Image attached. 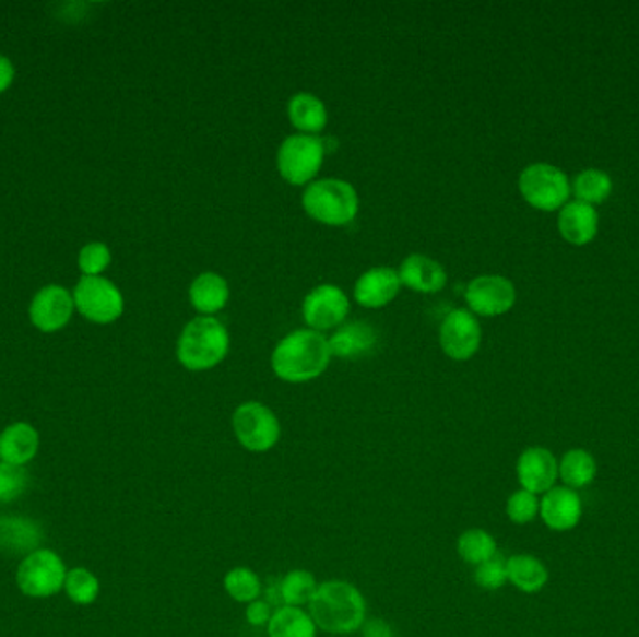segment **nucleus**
I'll use <instances>...</instances> for the list:
<instances>
[{"label":"nucleus","mask_w":639,"mask_h":637,"mask_svg":"<svg viewBox=\"0 0 639 637\" xmlns=\"http://www.w3.org/2000/svg\"><path fill=\"white\" fill-rule=\"evenodd\" d=\"M309 607L315 625L336 636L362 630L363 623L367 621V602L363 592L344 579L320 583Z\"/></svg>","instance_id":"obj_1"},{"label":"nucleus","mask_w":639,"mask_h":637,"mask_svg":"<svg viewBox=\"0 0 639 637\" xmlns=\"http://www.w3.org/2000/svg\"><path fill=\"white\" fill-rule=\"evenodd\" d=\"M330 344L318 331L297 329L279 342L272 355L273 373L288 384L315 380L330 365Z\"/></svg>","instance_id":"obj_2"},{"label":"nucleus","mask_w":639,"mask_h":637,"mask_svg":"<svg viewBox=\"0 0 639 637\" xmlns=\"http://www.w3.org/2000/svg\"><path fill=\"white\" fill-rule=\"evenodd\" d=\"M228 344V331L220 320L199 316L181 331L178 359L188 370H208L225 359Z\"/></svg>","instance_id":"obj_3"},{"label":"nucleus","mask_w":639,"mask_h":637,"mask_svg":"<svg viewBox=\"0 0 639 637\" xmlns=\"http://www.w3.org/2000/svg\"><path fill=\"white\" fill-rule=\"evenodd\" d=\"M305 212L312 220L320 221L323 225H348L357 215L359 199L354 187L343 180H318L310 184L304 193Z\"/></svg>","instance_id":"obj_4"},{"label":"nucleus","mask_w":639,"mask_h":637,"mask_svg":"<svg viewBox=\"0 0 639 637\" xmlns=\"http://www.w3.org/2000/svg\"><path fill=\"white\" fill-rule=\"evenodd\" d=\"M64 561L57 552L39 547L21 561L15 581L21 592L33 599H49L64 589Z\"/></svg>","instance_id":"obj_5"},{"label":"nucleus","mask_w":639,"mask_h":637,"mask_svg":"<svg viewBox=\"0 0 639 637\" xmlns=\"http://www.w3.org/2000/svg\"><path fill=\"white\" fill-rule=\"evenodd\" d=\"M233 428L239 445L251 452L272 451L281 438L277 415L260 402L238 405L233 415Z\"/></svg>","instance_id":"obj_6"},{"label":"nucleus","mask_w":639,"mask_h":637,"mask_svg":"<svg viewBox=\"0 0 639 637\" xmlns=\"http://www.w3.org/2000/svg\"><path fill=\"white\" fill-rule=\"evenodd\" d=\"M520 193L536 210L552 212L567 204L570 184L561 168L548 163H535L520 174Z\"/></svg>","instance_id":"obj_7"},{"label":"nucleus","mask_w":639,"mask_h":637,"mask_svg":"<svg viewBox=\"0 0 639 637\" xmlns=\"http://www.w3.org/2000/svg\"><path fill=\"white\" fill-rule=\"evenodd\" d=\"M323 142L312 135H292L281 144L277 155L279 170L292 186H305L322 167Z\"/></svg>","instance_id":"obj_8"},{"label":"nucleus","mask_w":639,"mask_h":637,"mask_svg":"<svg viewBox=\"0 0 639 637\" xmlns=\"http://www.w3.org/2000/svg\"><path fill=\"white\" fill-rule=\"evenodd\" d=\"M73 303L84 318L96 323L115 322L123 310L120 290L102 278L81 279L73 294Z\"/></svg>","instance_id":"obj_9"},{"label":"nucleus","mask_w":639,"mask_h":637,"mask_svg":"<svg viewBox=\"0 0 639 637\" xmlns=\"http://www.w3.org/2000/svg\"><path fill=\"white\" fill-rule=\"evenodd\" d=\"M481 326L477 318L465 309L451 310L439 329V342L451 359L468 361L481 346Z\"/></svg>","instance_id":"obj_10"},{"label":"nucleus","mask_w":639,"mask_h":637,"mask_svg":"<svg viewBox=\"0 0 639 637\" xmlns=\"http://www.w3.org/2000/svg\"><path fill=\"white\" fill-rule=\"evenodd\" d=\"M465 302L473 312L481 316L505 315L514 307L517 290L509 279L499 275H483L473 279L465 288Z\"/></svg>","instance_id":"obj_11"},{"label":"nucleus","mask_w":639,"mask_h":637,"mask_svg":"<svg viewBox=\"0 0 639 637\" xmlns=\"http://www.w3.org/2000/svg\"><path fill=\"white\" fill-rule=\"evenodd\" d=\"M350 302L343 290L333 284H320L304 302V320L312 329H331L348 315Z\"/></svg>","instance_id":"obj_12"},{"label":"nucleus","mask_w":639,"mask_h":637,"mask_svg":"<svg viewBox=\"0 0 639 637\" xmlns=\"http://www.w3.org/2000/svg\"><path fill=\"white\" fill-rule=\"evenodd\" d=\"M518 483L531 494H546L554 488L559 476L556 457L544 447H530L517 462Z\"/></svg>","instance_id":"obj_13"},{"label":"nucleus","mask_w":639,"mask_h":637,"mask_svg":"<svg viewBox=\"0 0 639 637\" xmlns=\"http://www.w3.org/2000/svg\"><path fill=\"white\" fill-rule=\"evenodd\" d=\"M73 312V297L62 286H47L39 290L31 305V318L36 328L52 333L70 322Z\"/></svg>","instance_id":"obj_14"},{"label":"nucleus","mask_w":639,"mask_h":637,"mask_svg":"<svg viewBox=\"0 0 639 637\" xmlns=\"http://www.w3.org/2000/svg\"><path fill=\"white\" fill-rule=\"evenodd\" d=\"M401 286V278L397 271L391 268H372L363 273L355 283L354 296L363 307L380 309L393 302Z\"/></svg>","instance_id":"obj_15"},{"label":"nucleus","mask_w":639,"mask_h":637,"mask_svg":"<svg viewBox=\"0 0 639 637\" xmlns=\"http://www.w3.org/2000/svg\"><path fill=\"white\" fill-rule=\"evenodd\" d=\"M44 533L36 521L23 516H0V554L31 555L39 550Z\"/></svg>","instance_id":"obj_16"},{"label":"nucleus","mask_w":639,"mask_h":637,"mask_svg":"<svg viewBox=\"0 0 639 637\" xmlns=\"http://www.w3.org/2000/svg\"><path fill=\"white\" fill-rule=\"evenodd\" d=\"M539 512L552 531L575 529L581 518L580 496L567 486L552 488L544 494Z\"/></svg>","instance_id":"obj_17"},{"label":"nucleus","mask_w":639,"mask_h":637,"mask_svg":"<svg viewBox=\"0 0 639 637\" xmlns=\"http://www.w3.org/2000/svg\"><path fill=\"white\" fill-rule=\"evenodd\" d=\"M39 434L28 423H13L0 434V460L23 468L38 455Z\"/></svg>","instance_id":"obj_18"},{"label":"nucleus","mask_w":639,"mask_h":637,"mask_svg":"<svg viewBox=\"0 0 639 637\" xmlns=\"http://www.w3.org/2000/svg\"><path fill=\"white\" fill-rule=\"evenodd\" d=\"M401 283L407 288L423 294H434L443 288L447 283V273L443 266L425 257V255H412L401 266Z\"/></svg>","instance_id":"obj_19"},{"label":"nucleus","mask_w":639,"mask_h":637,"mask_svg":"<svg viewBox=\"0 0 639 637\" xmlns=\"http://www.w3.org/2000/svg\"><path fill=\"white\" fill-rule=\"evenodd\" d=\"M559 232L568 244H591L599 232L596 210L589 204H583L580 200L565 204L559 213Z\"/></svg>","instance_id":"obj_20"},{"label":"nucleus","mask_w":639,"mask_h":637,"mask_svg":"<svg viewBox=\"0 0 639 637\" xmlns=\"http://www.w3.org/2000/svg\"><path fill=\"white\" fill-rule=\"evenodd\" d=\"M331 355L336 357H359L367 355L376 344V331L368 323L354 322L339 329L330 341Z\"/></svg>","instance_id":"obj_21"},{"label":"nucleus","mask_w":639,"mask_h":637,"mask_svg":"<svg viewBox=\"0 0 639 637\" xmlns=\"http://www.w3.org/2000/svg\"><path fill=\"white\" fill-rule=\"evenodd\" d=\"M230 290L225 279L217 273H202L194 279L189 290V297L194 309L204 315H213L225 307Z\"/></svg>","instance_id":"obj_22"},{"label":"nucleus","mask_w":639,"mask_h":637,"mask_svg":"<svg viewBox=\"0 0 639 637\" xmlns=\"http://www.w3.org/2000/svg\"><path fill=\"white\" fill-rule=\"evenodd\" d=\"M507 576L512 586L528 594L541 591L548 583V568L533 555H512L507 559Z\"/></svg>","instance_id":"obj_23"},{"label":"nucleus","mask_w":639,"mask_h":637,"mask_svg":"<svg viewBox=\"0 0 639 637\" xmlns=\"http://www.w3.org/2000/svg\"><path fill=\"white\" fill-rule=\"evenodd\" d=\"M317 630L309 613L294 605H281L268 623V637H317Z\"/></svg>","instance_id":"obj_24"},{"label":"nucleus","mask_w":639,"mask_h":637,"mask_svg":"<svg viewBox=\"0 0 639 637\" xmlns=\"http://www.w3.org/2000/svg\"><path fill=\"white\" fill-rule=\"evenodd\" d=\"M288 118L292 126L305 133H320L328 123V110L322 99L312 94H296L288 102Z\"/></svg>","instance_id":"obj_25"},{"label":"nucleus","mask_w":639,"mask_h":637,"mask_svg":"<svg viewBox=\"0 0 639 637\" xmlns=\"http://www.w3.org/2000/svg\"><path fill=\"white\" fill-rule=\"evenodd\" d=\"M559 476L567 488H585L596 476V462L593 455L583 449L568 451L559 463Z\"/></svg>","instance_id":"obj_26"},{"label":"nucleus","mask_w":639,"mask_h":637,"mask_svg":"<svg viewBox=\"0 0 639 637\" xmlns=\"http://www.w3.org/2000/svg\"><path fill=\"white\" fill-rule=\"evenodd\" d=\"M457 552L464 563L478 567L497 554L496 539L485 529H468L457 541Z\"/></svg>","instance_id":"obj_27"},{"label":"nucleus","mask_w":639,"mask_h":637,"mask_svg":"<svg viewBox=\"0 0 639 637\" xmlns=\"http://www.w3.org/2000/svg\"><path fill=\"white\" fill-rule=\"evenodd\" d=\"M318 591V581L315 574L304 568H296L284 576L281 581V599L284 605H294V607H301V605L310 604V600L315 599Z\"/></svg>","instance_id":"obj_28"},{"label":"nucleus","mask_w":639,"mask_h":637,"mask_svg":"<svg viewBox=\"0 0 639 637\" xmlns=\"http://www.w3.org/2000/svg\"><path fill=\"white\" fill-rule=\"evenodd\" d=\"M223 587H225L226 594L239 604H251L255 600H259L260 592H262L259 574L247 567H236L228 570L223 579Z\"/></svg>","instance_id":"obj_29"},{"label":"nucleus","mask_w":639,"mask_h":637,"mask_svg":"<svg viewBox=\"0 0 639 637\" xmlns=\"http://www.w3.org/2000/svg\"><path fill=\"white\" fill-rule=\"evenodd\" d=\"M612 180L606 173L596 170V168H588L583 173L578 174L575 180V194L576 199L594 207V204H602L604 200H607L610 193H612Z\"/></svg>","instance_id":"obj_30"},{"label":"nucleus","mask_w":639,"mask_h":637,"mask_svg":"<svg viewBox=\"0 0 639 637\" xmlns=\"http://www.w3.org/2000/svg\"><path fill=\"white\" fill-rule=\"evenodd\" d=\"M64 591L73 604H94L99 597V579L88 568H73L66 574Z\"/></svg>","instance_id":"obj_31"},{"label":"nucleus","mask_w":639,"mask_h":637,"mask_svg":"<svg viewBox=\"0 0 639 637\" xmlns=\"http://www.w3.org/2000/svg\"><path fill=\"white\" fill-rule=\"evenodd\" d=\"M31 476L25 468L0 460V503H10L25 494Z\"/></svg>","instance_id":"obj_32"},{"label":"nucleus","mask_w":639,"mask_h":637,"mask_svg":"<svg viewBox=\"0 0 639 637\" xmlns=\"http://www.w3.org/2000/svg\"><path fill=\"white\" fill-rule=\"evenodd\" d=\"M509 581L507 576V559L504 555L496 554L492 559L475 567V583L486 591H497Z\"/></svg>","instance_id":"obj_33"},{"label":"nucleus","mask_w":639,"mask_h":637,"mask_svg":"<svg viewBox=\"0 0 639 637\" xmlns=\"http://www.w3.org/2000/svg\"><path fill=\"white\" fill-rule=\"evenodd\" d=\"M539 510H541V502L528 489H518L507 499V516L518 526L535 520Z\"/></svg>","instance_id":"obj_34"},{"label":"nucleus","mask_w":639,"mask_h":637,"mask_svg":"<svg viewBox=\"0 0 639 637\" xmlns=\"http://www.w3.org/2000/svg\"><path fill=\"white\" fill-rule=\"evenodd\" d=\"M109 262V247L104 244H88L79 255V268L83 271L84 278H97V273H102Z\"/></svg>","instance_id":"obj_35"},{"label":"nucleus","mask_w":639,"mask_h":637,"mask_svg":"<svg viewBox=\"0 0 639 637\" xmlns=\"http://www.w3.org/2000/svg\"><path fill=\"white\" fill-rule=\"evenodd\" d=\"M272 615V607H270L268 602L255 600L251 604H247L246 618L247 623L251 626H268Z\"/></svg>","instance_id":"obj_36"},{"label":"nucleus","mask_w":639,"mask_h":637,"mask_svg":"<svg viewBox=\"0 0 639 637\" xmlns=\"http://www.w3.org/2000/svg\"><path fill=\"white\" fill-rule=\"evenodd\" d=\"M363 637H394V632L383 618H367L362 626Z\"/></svg>","instance_id":"obj_37"},{"label":"nucleus","mask_w":639,"mask_h":637,"mask_svg":"<svg viewBox=\"0 0 639 637\" xmlns=\"http://www.w3.org/2000/svg\"><path fill=\"white\" fill-rule=\"evenodd\" d=\"M13 75H15V70L12 62L0 55V94L8 91V86L13 83Z\"/></svg>","instance_id":"obj_38"}]
</instances>
